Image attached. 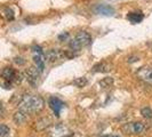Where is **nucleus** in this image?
<instances>
[{
	"instance_id": "23",
	"label": "nucleus",
	"mask_w": 152,
	"mask_h": 137,
	"mask_svg": "<svg viewBox=\"0 0 152 137\" xmlns=\"http://www.w3.org/2000/svg\"><path fill=\"white\" fill-rule=\"evenodd\" d=\"M113 137H119V136H113Z\"/></svg>"
},
{
	"instance_id": "13",
	"label": "nucleus",
	"mask_w": 152,
	"mask_h": 137,
	"mask_svg": "<svg viewBox=\"0 0 152 137\" xmlns=\"http://www.w3.org/2000/svg\"><path fill=\"white\" fill-rule=\"evenodd\" d=\"M13 119H14V121H15L17 125H22V123H24V122L26 121V119H28L26 112L23 111V110H20V111L15 112L14 117H13Z\"/></svg>"
},
{
	"instance_id": "3",
	"label": "nucleus",
	"mask_w": 152,
	"mask_h": 137,
	"mask_svg": "<svg viewBox=\"0 0 152 137\" xmlns=\"http://www.w3.org/2000/svg\"><path fill=\"white\" fill-rule=\"evenodd\" d=\"M122 130L126 134H134V135H140L143 134L145 130V126L142 122H130V123H126Z\"/></svg>"
},
{
	"instance_id": "12",
	"label": "nucleus",
	"mask_w": 152,
	"mask_h": 137,
	"mask_svg": "<svg viewBox=\"0 0 152 137\" xmlns=\"http://www.w3.org/2000/svg\"><path fill=\"white\" fill-rule=\"evenodd\" d=\"M112 68L111 64H109L107 62H101V63H97L94 68H93V71L94 72H101V73H105V72H109Z\"/></svg>"
},
{
	"instance_id": "20",
	"label": "nucleus",
	"mask_w": 152,
	"mask_h": 137,
	"mask_svg": "<svg viewBox=\"0 0 152 137\" xmlns=\"http://www.w3.org/2000/svg\"><path fill=\"white\" fill-rule=\"evenodd\" d=\"M32 52H33V53H44V52H42V48H41L40 46H33V47H32Z\"/></svg>"
},
{
	"instance_id": "15",
	"label": "nucleus",
	"mask_w": 152,
	"mask_h": 137,
	"mask_svg": "<svg viewBox=\"0 0 152 137\" xmlns=\"http://www.w3.org/2000/svg\"><path fill=\"white\" fill-rule=\"evenodd\" d=\"M73 85L77 86V87H79V88L85 87L87 85V79L86 78H77V79L73 80Z\"/></svg>"
},
{
	"instance_id": "5",
	"label": "nucleus",
	"mask_w": 152,
	"mask_h": 137,
	"mask_svg": "<svg viewBox=\"0 0 152 137\" xmlns=\"http://www.w3.org/2000/svg\"><path fill=\"white\" fill-rule=\"evenodd\" d=\"M46 60L50 63H54V62L58 61L63 57H66V53L65 52H62L60 49H50L48 50L47 53L45 54Z\"/></svg>"
},
{
	"instance_id": "7",
	"label": "nucleus",
	"mask_w": 152,
	"mask_h": 137,
	"mask_svg": "<svg viewBox=\"0 0 152 137\" xmlns=\"http://www.w3.org/2000/svg\"><path fill=\"white\" fill-rule=\"evenodd\" d=\"M95 12L99 15L104 16H113L114 15V8L110 5H97L95 7Z\"/></svg>"
},
{
	"instance_id": "2",
	"label": "nucleus",
	"mask_w": 152,
	"mask_h": 137,
	"mask_svg": "<svg viewBox=\"0 0 152 137\" xmlns=\"http://www.w3.org/2000/svg\"><path fill=\"white\" fill-rule=\"evenodd\" d=\"M91 42V34L86 31H80L78 34H77L75 38L70 41V48L72 50H79L81 49L83 47L88 46Z\"/></svg>"
},
{
	"instance_id": "22",
	"label": "nucleus",
	"mask_w": 152,
	"mask_h": 137,
	"mask_svg": "<svg viewBox=\"0 0 152 137\" xmlns=\"http://www.w3.org/2000/svg\"><path fill=\"white\" fill-rule=\"evenodd\" d=\"M103 137H113V136H109V135H105V136H103Z\"/></svg>"
},
{
	"instance_id": "10",
	"label": "nucleus",
	"mask_w": 152,
	"mask_h": 137,
	"mask_svg": "<svg viewBox=\"0 0 152 137\" xmlns=\"http://www.w3.org/2000/svg\"><path fill=\"white\" fill-rule=\"evenodd\" d=\"M16 74H17V72H16L13 68H5L2 70V72H1L2 78H4L6 81H10V82L14 81Z\"/></svg>"
},
{
	"instance_id": "6",
	"label": "nucleus",
	"mask_w": 152,
	"mask_h": 137,
	"mask_svg": "<svg viewBox=\"0 0 152 137\" xmlns=\"http://www.w3.org/2000/svg\"><path fill=\"white\" fill-rule=\"evenodd\" d=\"M49 106L54 111V113L58 117L60 113H61V111L63 110V107H64V103L60 98H57V97H52V98L49 99Z\"/></svg>"
},
{
	"instance_id": "9",
	"label": "nucleus",
	"mask_w": 152,
	"mask_h": 137,
	"mask_svg": "<svg viewBox=\"0 0 152 137\" xmlns=\"http://www.w3.org/2000/svg\"><path fill=\"white\" fill-rule=\"evenodd\" d=\"M33 61L36 63V66L42 72L45 70L46 56L44 53H33Z\"/></svg>"
},
{
	"instance_id": "4",
	"label": "nucleus",
	"mask_w": 152,
	"mask_h": 137,
	"mask_svg": "<svg viewBox=\"0 0 152 137\" xmlns=\"http://www.w3.org/2000/svg\"><path fill=\"white\" fill-rule=\"evenodd\" d=\"M40 73H41V71L37 66H30V68H28V71H26L28 81L32 86H37L39 81V78H40Z\"/></svg>"
},
{
	"instance_id": "1",
	"label": "nucleus",
	"mask_w": 152,
	"mask_h": 137,
	"mask_svg": "<svg viewBox=\"0 0 152 137\" xmlns=\"http://www.w3.org/2000/svg\"><path fill=\"white\" fill-rule=\"evenodd\" d=\"M18 105H20V109L25 111L26 113H34V112H39V111H41L44 109L45 102L39 96L25 95L21 99Z\"/></svg>"
},
{
	"instance_id": "18",
	"label": "nucleus",
	"mask_w": 152,
	"mask_h": 137,
	"mask_svg": "<svg viewBox=\"0 0 152 137\" xmlns=\"http://www.w3.org/2000/svg\"><path fill=\"white\" fill-rule=\"evenodd\" d=\"M10 134V129L6 125H1L0 127V137H8Z\"/></svg>"
},
{
	"instance_id": "17",
	"label": "nucleus",
	"mask_w": 152,
	"mask_h": 137,
	"mask_svg": "<svg viewBox=\"0 0 152 137\" xmlns=\"http://www.w3.org/2000/svg\"><path fill=\"white\" fill-rule=\"evenodd\" d=\"M141 114L146 119H152V109L150 107H143L141 110Z\"/></svg>"
},
{
	"instance_id": "19",
	"label": "nucleus",
	"mask_w": 152,
	"mask_h": 137,
	"mask_svg": "<svg viewBox=\"0 0 152 137\" xmlns=\"http://www.w3.org/2000/svg\"><path fill=\"white\" fill-rule=\"evenodd\" d=\"M14 62H15V64H17V65H23L25 63V61L23 60L22 57H16V58H14Z\"/></svg>"
},
{
	"instance_id": "21",
	"label": "nucleus",
	"mask_w": 152,
	"mask_h": 137,
	"mask_svg": "<svg viewBox=\"0 0 152 137\" xmlns=\"http://www.w3.org/2000/svg\"><path fill=\"white\" fill-rule=\"evenodd\" d=\"M68 38H69L68 33H63V34H61V36L58 37V39H60V40H62V41H63V40H68Z\"/></svg>"
},
{
	"instance_id": "8",
	"label": "nucleus",
	"mask_w": 152,
	"mask_h": 137,
	"mask_svg": "<svg viewBox=\"0 0 152 137\" xmlns=\"http://www.w3.org/2000/svg\"><path fill=\"white\" fill-rule=\"evenodd\" d=\"M137 76L146 82H152V68H141L137 71Z\"/></svg>"
},
{
	"instance_id": "11",
	"label": "nucleus",
	"mask_w": 152,
	"mask_h": 137,
	"mask_svg": "<svg viewBox=\"0 0 152 137\" xmlns=\"http://www.w3.org/2000/svg\"><path fill=\"white\" fill-rule=\"evenodd\" d=\"M144 18V15L142 12H133V13H129L127 15V20L129 21L130 23L133 24H137V23H141Z\"/></svg>"
},
{
	"instance_id": "16",
	"label": "nucleus",
	"mask_w": 152,
	"mask_h": 137,
	"mask_svg": "<svg viewBox=\"0 0 152 137\" xmlns=\"http://www.w3.org/2000/svg\"><path fill=\"white\" fill-rule=\"evenodd\" d=\"M4 15H5V17L7 18L8 21H12V20H14V12H13V9L12 8H5L4 9Z\"/></svg>"
},
{
	"instance_id": "14",
	"label": "nucleus",
	"mask_w": 152,
	"mask_h": 137,
	"mask_svg": "<svg viewBox=\"0 0 152 137\" xmlns=\"http://www.w3.org/2000/svg\"><path fill=\"white\" fill-rule=\"evenodd\" d=\"M112 84H113V79L112 78H104V79H102L99 81L101 88H107V87L112 86Z\"/></svg>"
}]
</instances>
